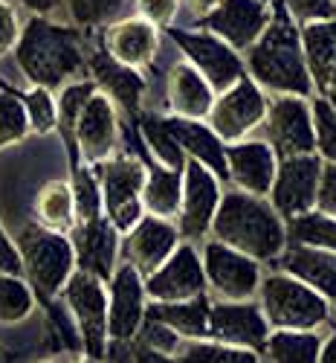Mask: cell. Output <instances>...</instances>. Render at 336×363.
<instances>
[{"mask_svg":"<svg viewBox=\"0 0 336 363\" xmlns=\"http://www.w3.org/2000/svg\"><path fill=\"white\" fill-rule=\"evenodd\" d=\"M243 67L247 76L270 94H293L304 99L316 96L301 50L299 21L287 12L282 0H270V21L258 41L243 50Z\"/></svg>","mask_w":336,"mask_h":363,"instance_id":"6da1fadb","label":"cell"},{"mask_svg":"<svg viewBox=\"0 0 336 363\" xmlns=\"http://www.w3.org/2000/svg\"><path fill=\"white\" fill-rule=\"evenodd\" d=\"M15 62L33 87L61 90L84 70L87 55L81 29L70 23H55L44 15H33L21 23V35L12 47Z\"/></svg>","mask_w":336,"mask_h":363,"instance_id":"7a4b0ae2","label":"cell"},{"mask_svg":"<svg viewBox=\"0 0 336 363\" xmlns=\"http://www.w3.org/2000/svg\"><path fill=\"white\" fill-rule=\"evenodd\" d=\"M212 235L255 262H276L287 245V224L261 195L229 189L212 218Z\"/></svg>","mask_w":336,"mask_h":363,"instance_id":"3957f363","label":"cell"},{"mask_svg":"<svg viewBox=\"0 0 336 363\" xmlns=\"http://www.w3.org/2000/svg\"><path fill=\"white\" fill-rule=\"evenodd\" d=\"M18 253L23 264V279L44 299H52L67 285L76 270L73 241L64 233H52L41 224H26L18 233Z\"/></svg>","mask_w":336,"mask_h":363,"instance_id":"277c9868","label":"cell"},{"mask_svg":"<svg viewBox=\"0 0 336 363\" xmlns=\"http://www.w3.org/2000/svg\"><path fill=\"white\" fill-rule=\"evenodd\" d=\"M258 306L270 328L313 331L330 314L328 299L290 274H270L258 285Z\"/></svg>","mask_w":336,"mask_h":363,"instance_id":"5b68a950","label":"cell"},{"mask_svg":"<svg viewBox=\"0 0 336 363\" xmlns=\"http://www.w3.org/2000/svg\"><path fill=\"white\" fill-rule=\"evenodd\" d=\"M102 189V213L116 227L128 233L142 216V186H145V160L137 155H113L105 163L93 166Z\"/></svg>","mask_w":336,"mask_h":363,"instance_id":"8992f818","label":"cell"},{"mask_svg":"<svg viewBox=\"0 0 336 363\" xmlns=\"http://www.w3.org/2000/svg\"><path fill=\"white\" fill-rule=\"evenodd\" d=\"M58 296L73 314L87 357L102 360L108 354V285L76 267Z\"/></svg>","mask_w":336,"mask_h":363,"instance_id":"52a82bcc","label":"cell"},{"mask_svg":"<svg viewBox=\"0 0 336 363\" xmlns=\"http://www.w3.org/2000/svg\"><path fill=\"white\" fill-rule=\"evenodd\" d=\"M166 33L177 44V50L186 55V62L212 84L215 94H224L226 87L247 76L243 55L218 35L206 33V29H177V26H166Z\"/></svg>","mask_w":336,"mask_h":363,"instance_id":"ba28073f","label":"cell"},{"mask_svg":"<svg viewBox=\"0 0 336 363\" xmlns=\"http://www.w3.org/2000/svg\"><path fill=\"white\" fill-rule=\"evenodd\" d=\"M322 157L316 155H293V157H279L276 177L267 192V201L272 209L284 218L293 221L304 213L316 209V189H319V172H322Z\"/></svg>","mask_w":336,"mask_h":363,"instance_id":"9c48e42d","label":"cell"},{"mask_svg":"<svg viewBox=\"0 0 336 363\" xmlns=\"http://www.w3.org/2000/svg\"><path fill=\"white\" fill-rule=\"evenodd\" d=\"M264 113H267V94L250 76H243L215 96V105H212L206 123L224 143H238L247 140L264 123Z\"/></svg>","mask_w":336,"mask_h":363,"instance_id":"30bf717a","label":"cell"},{"mask_svg":"<svg viewBox=\"0 0 336 363\" xmlns=\"http://www.w3.org/2000/svg\"><path fill=\"white\" fill-rule=\"evenodd\" d=\"M119 140V113L116 105L96 87L76 119L73 128V145H70V157L73 166H99L108 157H113Z\"/></svg>","mask_w":336,"mask_h":363,"instance_id":"8fae6325","label":"cell"},{"mask_svg":"<svg viewBox=\"0 0 336 363\" xmlns=\"http://www.w3.org/2000/svg\"><path fill=\"white\" fill-rule=\"evenodd\" d=\"M267 143L276 151V157H293V155H313V116H311V99L293 96V94H276L267 99L264 113Z\"/></svg>","mask_w":336,"mask_h":363,"instance_id":"7c38bea8","label":"cell"},{"mask_svg":"<svg viewBox=\"0 0 336 363\" xmlns=\"http://www.w3.org/2000/svg\"><path fill=\"white\" fill-rule=\"evenodd\" d=\"M206 288H212L221 299L243 302L253 299L261 285V262L232 250L218 238H209L200 253Z\"/></svg>","mask_w":336,"mask_h":363,"instance_id":"4fadbf2b","label":"cell"},{"mask_svg":"<svg viewBox=\"0 0 336 363\" xmlns=\"http://www.w3.org/2000/svg\"><path fill=\"white\" fill-rule=\"evenodd\" d=\"M221 186L224 184L203 163L186 157V166H183V195L177 209L180 238L197 241L212 230V218H215L221 195H224Z\"/></svg>","mask_w":336,"mask_h":363,"instance_id":"5bb4252c","label":"cell"},{"mask_svg":"<svg viewBox=\"0 0 336 363\" xmlns=\"http://www.w3.org/2000/svg\"><path fill=\"white\" fill-rule=\"evenodd\" d=\"M145 296L151 302H186L206 294V274L200 253L192 241H180L174 253L145 279Z\"/></svg>","mask_w":336,"mask_h":363,"instance_id":"9a60e30c","label":"cell"},{"mask_svg":"<svg viewBox=\"0 0 336 363\" xmlns=\"http://www.w3.org/2000/svg\"><path fill=\"white\" fill-rule=\"evenodd\" d=\"M108 285V343H128L145 320V282L139 270L128 262H119Z\"/></svg>","mask_w":336,"mask_h":363,"instance_id":"2e32d148","label":"cell"},{"mask_svg":"<svg viewBox=\"0 0 336 363\" xmlns=\"http://www.w3.org/2000/svg\"><path fill=\"white\" fill-rule=\"evenodd\" d=\"M270 21V0H221L206 18L197 21V29L218 35L232 50H250Z\"/></svg>","mask_w":336,"mask_h":363,"instance_id":"e0dca14e","label":"cell"},{"mask_svg":"<svg viewBox=\"0 0 336 363\" xmlns=\"http://www.w3.org/2000/svg\"><path fill=\"white\" fill-rule=\"evenodd\" d=\"M180 245V233L174 221L157 218V216H142L128 233L119 241L122 262H128L131 267L139 270V277L145 279L174 253Z\"/></svg>","mask_w":336,"mask_h":363,"instance_id":"ac0fdd59","label":"cell"},{"mask_svg":"<svg viewBox=\"0 0 336 363\" xmlns=\"http://www.w3.org/2000/svg\"><path fill=\"white\" fill-rule=\"evenodd\" d=\"M270 335V325L258 302H212L209 306V340H218L226 346L261 349Z\"/></svg>","mask_w":336,"mask_h":363,"instance_id":"d6986e66","label":"cell"},{"mask_svg":"<svg viewBox=\"0 0 336 363\" xmlns=\"http://www.w3.org/2000/svg\"><path fill=\"white\" fill-rule=\"evenodd\" d=\"M102 50L113 62L142 73L154 65V58H157L160 29L139 15L110 21V23H105V33H102Z\"/></svg>","mask_w":336,"mask_h":363,"instance_id":"ffe728a7","label":"cell"},{"mask_svg":"<svg viewBox=\"0 0 336 363\" xmlns=\"http://www.w3.org/2000/svg\"><path fill=\"white\" fill-rule=\"evenodd\" d=\"M70 241H73L79 270L99 277L102 282L113 277V270L119 264V233L105 216L79 221L70 230Z\"/></svg>","mask_w":336,"mask_h":363,"instance_id":"44dd1931","label":"cell"},{"mask_svg":"<svg viewBox=\"0 0 336 363\" xmlns=\"http://www.w3.org/2000/svg\"><path fill=\"white\" fill-rule=\"evenodd\" d=\"M279 157L267 140H238L226 143V172L235 189L267 198L272 177H276Z\"/></svg>","mask_w":336,"mask_h":363,"instance_id":"7402d4cb","label":"cell"},{"mask_svg":"<svg viewBox=\"0 0 336 363\" xmlns=\"http://www.w3.org/2000/svg\"><path fill=\"white\" fill-rule=\"evenodd\" d=\"M84 67L90 70V79H93V84L102 90V94L113 105H119L122 111H125L128 116H134V119L139 116V105H142V96H145V90H148V84H145V79H142L139 70H131L125 65L113 62V58L102 47L87 58Z\"/></svg>","mask_w":336,"mask_h":363,"instance_id":"603a6c76","label":"cell"},{"mask_svg":"<svg viewBox=\"0 0 336 363\" xmlns=\"http://www.w3.org/2000/svg\"><path fill=\"white\" fill-rule=\"evenodd\" d=\"M276 262L282 264L284 274L301 279L304 285H311L325 299H336V253L333 250L287 241Z\"/></svg>","mask_w":336,"mask_h":363,"instance_id":"cb8c5ba5","label":"cell"},{"mask_svg":"<svg viewBox=\"0 0 336 363\" xmlns=\"http://www.w3.org/2000/svg\"><path fill=\"white\" fill-rule=\"evenodd\" d=\"M166 123L180 143V148L186 151V157L203 163L221 184H229L226 172V143L209 128L206 119H183V116H166Z\"/></svg>","mask_w":336,"mask_h":363,"instance_id":"d4e9b609","label":"cell"},{"mask_svg":"<svg viewBox=\"0 0 336 363\" xmlns=\"http://www.w3.org/2000/svg\"><path fill=\"white\" fill-rule=\"evenodd\" d=\"M215 90L212 84L189 65L180 62L171 67L168 73V84H166V102L171 116H183V119H206L212 105H215Z\"/></svg>","mask_w":336,"mask_h":363,"instance_id":"484cf974","label":"cell"},{"mask_svg":"<svg viewBox=\"0 0 336 363\" xmlns=\"http://www.w3.org/2000/svg\"><path fill=\"white\" fill-rule=\"evenodd\" d=\"M209 296H195L186 302H148L145 320L168 325L183 340H209Z\"/></svg>","mask_w":336,"mask_h":363,"instance_id":"4316f807","label":"cell"},{"mask_svg":"<svg viewBox=\"0 0 336 363\" xmlns=\"http://www.w3.org/2000/svg\"><path fill=\"white\" fill-rule=\"evenodd\" d=\"M183 195V172L145 160V186H142V209L145 216H157L166 221L177 218Z\"/></svg>","mask_w":336,"mask_h":363,"instance_id":"83f0119b","label":"cell"},{"mask_svg":"<svg viewBox=\"0 0 336 363\" xmlns=\"http://www.w3.org/2000/svg\"><path fill=\"white\" fill-rule=\"evenodd\" d=\"M299 35H301L308 73L313 79V87H319L325 76L336 67V18L299 23Z\"/></svg>","mask_w":336,"mask_h":363,"instance_id":"f1b7e54d","label":"cell"},{"mask_svg":"<svg viewBox=\"0 0 336 363\" xmlns=\"http://www.w3.org/2000/svg\"><path fill=\"white\" fill-rule=\"evenodd\" d=\"M35 224L52 230V233H64L76 227V201H73V186L70 180H50L44 184L35 195Z\"/></svg>","mask_w":336,"mask_h":363,"instance_id":"f546056e","label":"cell"},{"mask_svg":"<svg viewBox=\"0 0 336 363\" xmlns=\"http://www.w3.org/2000/svg\"><path fill=\"white\" fill-rule=\"evenodd\" d=\"M272 363H319L322 340L316 331H287L270 328V335L261 346Z\"/></svg>","mask_w":336,"mask_h":363,"instance_id":"4dcf8cb0","label":"cell"},{"mask_svg":"<svg viewBox=\"0 0 336 363\" xmlns=\"http://www.w3.org/2000/svg\"><path fill=\"white\" fill-rule=\"evenodd\" d=\"M137 125H139V134L151 151V160L160 163V166H168V169H177L183 172L186 166V151L180 148V143L174 140L166 116L160 113H139L137 116Z\"/></svg>","mask_w":336,"mask_h":363,"instance_id":"1f68e13d","label":"cell"},{"mask_svg":"<svg viewBox=\"0 0 336 363\" xmlns=\"http://www.w3.org/2000/svg\"><path fill=\"white\" fill-rule=\"evenodd\" d=\"M35 308V291L18 274H0V325L23 323Z\"/></svg>","mask_w":336,"mask_h":363,"instance_id":"d6a6232c","label":"cell"},{"mask_svg":"<svg viewBox=\"0 0 336 363\" xmlns=\"http://www.w3.org/2000/svg\"><path fill=\"white\" fill-rule=\"evenodd\" d=\"M93 79H76V82H67L64 87L58 90V99H55V111H58V128L61 137H64L67 148L73 145V128H76V119L84 108V102L93 96Z\"/></svg>","mask_w":336,"mask_h":363,"instance_id":"836d02e7","label":"cell"},{"mask_svg":"<svg viewBox=\"0 0 336 363\" xmlns=\"http://www.w3.org/2000/svg\"><path fill=\"white\" fill-rule=\"evenodd\" d=\"M287 241H299V245H311L322 250L336 253V218L322 216V213H304L293 221H287Z\"/></svg>","mask_w":336,"mask_h":363,"instance_id":"e575fe53","label":"cell"},{"mask_svg":"<svg viewBox=\"0 0 336 363\" xmlns=\"http://www.w3.org/2000/svg\"><path fill=\"white\" fill-rule=\"evenodd\" d=\"M180 363H258L253 349L226 346L218 340H189V346L177 354Z\"/></svg>","mask_w":336,"mask_h":363,"instance_id":"d590c367","label":"cell"},{"mask_svg":"<svg viewBox=\"0 0 336 363\" xmlns=\"http://www.w3.org/2000/svg\"><path fill=\"white\" fill-rule=\"evenodd\" d=\"M73 201H76V224L79 221H90L99 218L102 213V189H99V177L93 172V166H73Z\"/></svg>","mask_w":336,"mask_h":363,"instance_id":"8d00e7d4","label":"cell"},{"mask_svg":"<svg viewBox=\"0 0 336 363\" xmlns=\"http://www.w3.org/2000/svg\"><path fill=\"white\" fill-rule=\"evenodd\" d=\"M29 134V119L21 102V90L0 82V148L15 145Z\"/></svg>","mask_w":336,"mask_h":363,"instance_id":"74e56055","label":"cell"},{"mask_svg":"<svg viewBox=\"0 0 336 363\" xmlns=\"http://www.w3.org/2000/svg\"><path fill=\"white\" fill-rule=\"evenodd\" d=\"M26 119H29V131L33 134H52L58 128V111H55V96L47 87H29L26 94H21Z\"/></svg>","mask_w":336,"mask_h":363,"instance_id":"f35d334b","label":"cell"},{"mask_svg":"<svg viewBox=\"0 0 336 363\" xmlns=\"http://www.w3.org/2000/svg\"><path fill=\"white\" fill-rule=\"evenodd\" d=\"M311 116H313L316 155L325 163H336V108L322 96H311Z\"/></svg>","mask_w":336,"mask_h":363,"instance_id":"ab89813d","label":"cell"},{"mask_svg":"<svg viewBox=\"0 0 336 363\" xmlns=\"http://www.w3.org/2000/svg\"><path fill=\"white\" fill-rule=\"evenodd\" d=\"M125 0H64V9L73 21V26L79 29H90V26H102L110 23Z\"/></svg>","mask_w":336,"mask_h":363,"instance_id":"60d3db41","label":"cell"},{"mask_svg":"<svg viewBox=\"0 0 336 363\" xmlns=\"http://www.w3.org/2000/svg\"><path fill=\"white\" fill-rule=\"evenodd\" d=\"M108 354L116 363H180L177 357L166 354V352H154L142 346L139 340H128V343H108Z\"/></svg>","mask_w":336,"mask_h":363,"instance_id":"b9f144b4","label":"cell"},{"mask_svg":"<svg viewBox=\"0 0 336 363\" xmlns=\"http://www.w3.org/2000/svg\"><path fill=\"white\" fill-rule=\"evenodd\" d=\"M134 340H139L142 346H148V349H154V352H166V354H171L177 346H180V335L177 331H171L168 325H163V323H157V320H142V325H139V331H137V337Z\"/></svg>","mask_w":336,"mask_h":363,"instance_id":"7bdbcfd3","label":"cell"},{"mask_svg":"<svg viewBox=\"0 0 336 363\" xmlns=\"http://www.w3.org/2000/svg\"><path fill=\"white\" fill-rule=\"evenodd\" d=\"M137 15L145 18L148 23H154L157 29L174 26V18L180 12V0H134Z\"/></svg>","mask_w":336,"mask_h":363,"instance_id":"ee69618b","label":"cell"},{"mask_svg":"<svg viewBox=\"0 0 336 363\" xmlns=\"http://www.w3.org/2000/svg\"><path fill=\"white\" fill-rule=\"evenodd\" d=\"M282 4L299 23L336 18V0H282Z\"/></svg>","mask_w":336,"mask_h":363,"instance_id":"f6af8a7d","label":"cell"},{"mask_svg":"<svg viewBox=\"0 0 336 363\" xmlns=\"http://www.w3.org/2000/svg\"><path fill=\"white\" fill-rule=\"evenodd\" d=\"M316 213L336 218V163H322L319 189H316Z\"/></svg>","mask_w":336,"mask_h":363,"instance_id":"bcb514c9","label":"cell"},{"mask_svg":"<svg viewBox=\"0 0 336 363\" xmlns=\"http://www.w3.org/2000/svg\"><path fill=\"white\" fill-rule=\"evenodd\" d=\"M21 35V21H18V12L12 4L6 0H0V58L6 52H12L15 41Z\"/></svg>","mask_w":336,"mask_h":363,"instance_id":"7dc6e473","label":"cell"},{"mask_svg":"<svg viewBox=\"0 0 336 363\" xmlns=\"http://www.w3.org/2000/svg\"><path fill=\"white\" fill-rule=\"evenodd\" d=\"M0 274H18V277H23L18 245H15V238H9L4 224H0Z\"/></svg>","mask_w":336,"mask_h":363,"instance_id":"c3c4849f","label":"cell"},{"mask_svg":"<svg viewBox=\"0 0 336 363\" xmlns=\"http://www.w3.org/2000/svg\"><path fill=\"white\" fill-rule=\"evenodd\" d=\"M21 4L33 12V15H44V18H50L58 6H64V0H21Z\"/></svg>","mask_w":336,"mask_h":363,"instance_id":"681fc988","label":"cell"},{"mask_svg":"<svg viewBox=\"0 0 336 363\" xmlns=\"http://www.w3.org/2000/svg\"><path fill=\"white\" fill-rule=\"evenodd\" d=\"M218 4H221V0H180V6H186L197 21H200V18H206V15H209L212 9H215Z\"/></svg>","mask_w":336,"mask_h":363,"instance_id":"f907efd6","label":"cell"},{"mask_svg":"<svg viewBox=\"0 0 336 363\" xmlns=\"http://www.w3.org/2000/svg\"><path fill=\"white\" fill-rule=\"evenodd\" d=\"M316 96H322L325 102H330L333 108H336V67L325 76V82L316 87Z\"/></svg>","mask_w":336,"mask_h":363,"instance_id":"816d5d0a","label":"cell"},{"mask_svg":"<svg viewBox=\"0 0 336 363\" xmlns=\"http://www.w3.org/2000/svg\"><path fill=\"white\" fill-rule=\"evenodd\" d=\"M319 363H336V335L328 337V343H322V349H319Z\"/></svg>","mask_w":336,"mask_h":363,"instance_id":"f5cc1de1","label":"cell"},{"mask_svg":"<svg viewBox=\"0 0 336 363\" xmlns=\"http://www.w3.org/2000/svg\"><path fill=\"white\" fill-rule=\"evenodd\" d=\"M79 363H102V360H96V357H81Z\"/></svg>","mask_w":336,"mask_h":363,"instance_id":"db71d44e","label":"cell"},{"mask_svg":"<svg viewBox=\"0 0 336 363\" xmlns=\"http://www.w3.org/2000/svg\"><path fill=\"white\" fill-rule=\"evenodd\" d=\"M41 363H55V360H41Z\"/></svg>","mask_w":336,"mask_h":363,"instance_id":"11a10c76","label":"cell"},{"mask_svg":"<svg viewBox=\"0 0 336 363\" xmlns=\"http://www.w3.org/2000/svg\"><path fill=\"white\" fill-rule=\"evenodd\" d=\"M333 308H336V299H333Z\"/></svg>","mask_w":336,"mask_h":363,"instance_id":"9f6ffc18","label":"cell"},{"mask_svg":"<svg viewBox=\"0 0 336 363\" xmlns=\"http://www.w3.org/2000/svg\"><path fill=\"white\" fill-rule=\"evenodd\" d=\"M0 363H4V360H0Z\"/></svg>","mask_w":336,"mask_h":363,"instance_id":"6f0895ef","label":"cell"}]
</instances>
